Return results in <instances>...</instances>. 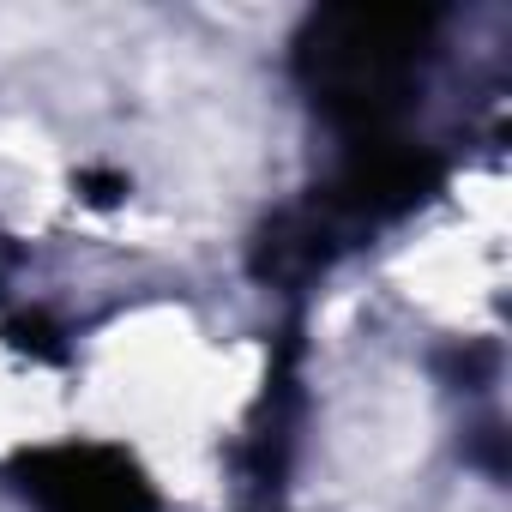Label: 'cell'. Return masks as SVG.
Instances as JSON below:
<instances>
[{
  "label": "cell",
  "instance_id": "obj_2",
  "mask_svg": "<svg viewBox=\"0 0 512 512\" xmlns=\"http://www.w3.org/2000/svg\"><path fill=\"white\" fill-rule=\"evenodd\" d=\"M13 482L43 512H157L145 470L115 446H37L13 458Z\"/></svg>",
  "mask_w": 512,
  "mask_h": 512
},
{
  "label": "cell",
  "instance_id": "obj_1",
  "mask_svg": "<svg viewBox=\"0 0 512 512\" xmlns=\"http://www.w3.org/2000/svg\"><path fill=\"white\" fill-rule=\"evenodd\" d=\"M434 7H320L296 31V79L344 145L392 139L398 115L434 55Z\"/></svg>",
  "mask_w": 512,
  "mask_h": 512
},
{
  "label": "cell",
  "instance_id": "obj_3",
  "mask_svg": "<svg viewBox=\"0 0 512 512\" xmlns=\"http://www.w3.org/2000/svg\"><path fill=\"white\" fill-rule=\"evenodd\" d=\"M79 187H85V199H91V205H115V199L127 193V181H121V175H85Z\"/></svg>",
  "mask_w": 512,
  "mask_h": 512
}]
</instances>
